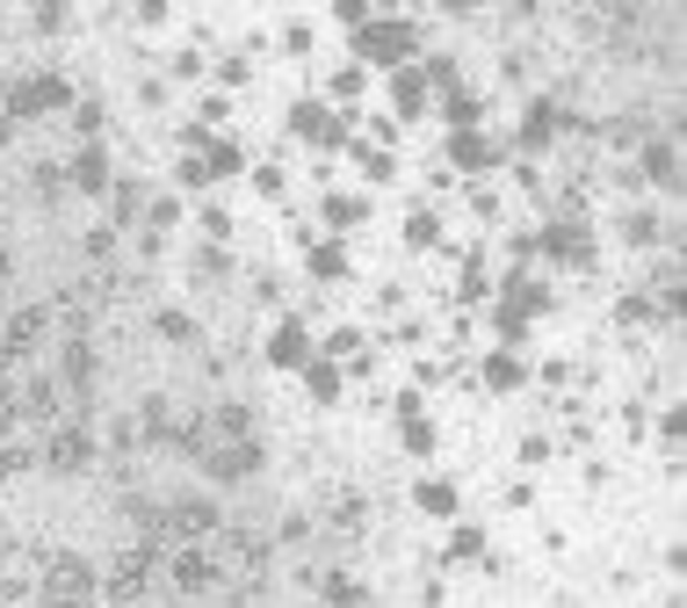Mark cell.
I'll use <instances>...</instances> for the list:
<instances>
[{"label": "cell", "mask_w": 687, "mask_h": 608, "mask_svg": "<svg viewBox=\"0 0 687 608\" xmlns=\"http://www.w3.org/2000/svg\"><path fill=\"white\" fill-rule=\"evenodd\" d=\"M326 218H333V225H355V218H362V203H347V196H333V203H326Z\"/></svg>", "instance_id": "24"}, {"label": "cell", "mask_w": 687, "mask_h": 608, "mask_svg": "<svg viewBox=\"0 0 687 608\" xmlns=\"http://www.w3.org/2000/svg\"><path fill=\"white\" fill-rule=\"evenodd\" d=\"M44 333H52V312H44V305H22V312L8 319V333H0V363H22Z\"/></svg>", "instance_id": "4"}, {"label": "cell", "mask_w": 687, "mask_h": 608, "mask_svg": "<svg viewBox=\"0 0 687 608\" xmlns=\"http://www.w3.org/2000/svg\"><path fill=\"white\" fill-rule=\"evenodd\" d=\"M210 529H218V507H210V500H174L167 507V537H210Z\"/></svg>", "instance_id": "7"}, {"label": "cell", "mask_w": 687, "mask_h": 608, "mask_svg": "<svg viewBox=\"0 0 687 608\" xmlns=\"http://www.w3.org/2000/svg\"><path fill=\"white\" fill-rule=\"evenodd\" d=\"M66 174H73V189H87V196H102V189H109V159H102V145H87V153H80V159H73V167H66Z\"/></svg>", "instance_id": "9"}, {"label": "cell", "mask_w": 687, "mask_h": 608, "mask_svg": "<svg viewBox=\"0 0 687 608\" xmlns=\"http://www.w3.org/2000/svg\"><path fill=\"white\" fill-rule=\"evenodd\" d=\"M224 551H232V565H240L246 579H261V565H268V543H261V537H240V529L224 537Z\"/></svg>", "instance_id": "10"}, {"label": "cell", "mask_w": 687, "mask_h": 608, "mask_svg": "<svg viewBox=\"0 0 687 608\" xmlns=\"http://www.w3.org/2000/svg\"><path fill=\"white\" fill-rule=\"evenodd\" d=\"M87 456H95L87 428H52V450H44V464H52V471H87Z\"/></svg>", "instance_id": "6"}, {"label": "cell", "mask_w": 687, "mask_h": 608, "mask_svg": "<svg viewBox=\"0 0 687 608\" xmlns=\"http://www.w3.org/2000/svg\"><path fill=\"white\" fill-rule=\"evenodd\" d=\"M420 507H428V515H448V507H456V493H448V486H420Z\"/></svg>", "instance_id": "20"}, {"label": "cell", "mask_w": 687, "mask_h": 608, "mask_svg": "<svg viewBox=\"0 0 687 608\" xmlns=\"http://www.w3.org/2000/svg\"><path fill=\"white\" fill-rule=\"evenodd\" d=\"M159 333H167V341H196V319L189 312H159Z\"/></svg>", "instance_id": "17"}, {"label": "cell", "mask_w": 687, "mask_h": 608, "mask_svg": "<svg viewBox=\"0 0 687 608\" xmlns=\"http://www.w3.org/2000/svg\"><path fill=\"white\" fill-rule=\"evenodd\" d=\"M66 384H73V391L95 384V347H87V341H66Z\"/></svg>", "instance_id": "11"}, {"label": "cell", "mask_w": 687, "mask_h": 608, "mask_svg": "<svg viewBox=\"0 0 687 608\" xmlns=\"http://www.w3.org/2000/svg\"><path fill=\"white\" fill-rule=\"evenodd\" d=\"M268 355H275V363H282V369H290V363H304V355H311L304 327H282V333H275V347H268Z\"/></svg>", "instance_id": "12"}, {"label": "cell", "mask_w": 687, "mask_h": 608, "mask_svg": "<svg viewBox=\"0 0 687 608\" xmlns=\"http://www.w3.org/2000/svg\"><path fill=\"white\" fill-rule=\"evenodd\" d=\"M362 515H369V507H362L355 493H333V507H326V521H333V529H362Z\"/></svg>", "instance_id": "13"}, {"label": "cell", "mask_w": 687, "mask_h": 608, "mask_svg": "<svg viewBox=\"0 0 687 608\" xmlns=\"http://www.w3.org/2000/svg\"><path fill=\"white\" fill-rule=\"evenodd\" d=\"M311 268H319V276H347V261H341V246H319V254H311Z\"/></svg>", "instance_id": "21"}, {"label": "cell", "mask_w": 687, "mask_h": 608, "mask_svg": "<svg viewBox=\"0 0 687 608\" xmlns=\"http://www.w3.org/2000/svg\"><path fill=\"white\" fill-rule=\"evenodd\" d=\"M15 471H30V450H22V442H0V478H15Z\"/></svg>", "instance_id": "19"}, {"label": "cell", "mask_w": 687, "mask_h": 608, "mask_svg": "<svg viewBox=\"0 0 687 608\" xmlns=\"http://www.w3.org/2000/svg\"><path fill=\"white\" fill-rule=\"evenodd\" d=\"M0 283H8V246H0Z\"/></svg>", "instance_id": "25"}, {"label": "cell", "mask_w": 687, "mask_h": 608, "mask_svg": "<svg viewBox=\"0 0 687 608\" xmlns=\"http://www.w3.org/2000/svg\"><path fill=\"white\" fill-rule=\"evenodd\" d=\"M398 52H406V30H391V22L369 30V58H398Z\"/></svg>", "instance_id": "14"}, {"label": "cell", "mask_w": 687, "mask_h": 608, "mask_svg": "<svg viewBox=\"0 0 687 608\" xmlns=\"http://www.w3.org/2000/svg\"><path fill=\"white\" fill-rule=\"evenodd\" d=\"M36 594H44V608H87V601H95V573H87V557H73V551L36 557Z\"/></svg>", "instance_id": "1"}, {"label": "cell", "mask_w": 687, "mask_h": 608, "mask_svg": "<svg viewBox=\"0 0 687 608\" xmlns=\"http://www.w3.org/2000/svg\"><path fill=\"white\" fill-rule=\"evenodd\" d=\"M428 102V87H420V73H398V109H420Z\"/></svg>", "instance_id": "18"}, {"label": "cell", "mask_w": 687, "mask_h": 608, "mask_svg": "<svg viewBox=\"0 0 687 608\" xmlns=\"http://www.w3.org/2000/svg\"><path fill=\"white\" fill-rule=\"evenodd\" d=\"M0 102H8V123L15 117H44V109H66V80H58V73H30V80L0 87Z\"/></svg>", "instance_id": "2"}, {"label": "cell", "mask_w": 687, "mask_h": 608, "mask_svg": "<svg viewBox=\"0 0 687 608\" xmlns=\"http://www.w3.org/2000/svg\"><path fill=\"white\" fill-rule=\"evenodd\" d=\"M0 139H8V117H0Z\"/></svg>", "instance_id": "26"}, {"label": "cell", "mask_w": 687, "mask_h": 608, "mask_svg": "<svg viewBox=\"0 0 687 608\" xmlns=\"http://www.w3.org/2000/svg\"><path fill=\"white\" fill-rule=\"evenodd\" d=\"M326 594H333V608H362V587L341 579V573H326Z\"/></svg>", "instance_id": "16"}, {"label": "cell", "mask_w": 687, "mask_h": 608, "mask_svg": "<svg viewBox=\"0 0 687 608\" xmlns=\"http://www.w3.org/2000/svg\"><path fill=\"white\" fill-rule=\"evenodd\" d=\"M246 428H254V413H246V406H218V434L246 442Z\"/></svg>", "instance_id": "15"}, {"label": "cell", "mask_w": 687, "mask_h": 608, "mask_svg": "<svg viewBox=\"0 0 687 608\" xmlns=\"http://www.w3.org/2000/svg\"><path fill=\"white\" fill-rule=\"evenodd\" d=\"M15 413H22V420H52V413H58V384H52V377H30V384L15 391Z\"/></svg>", "instance_id": "8"}, {"label": "cell", "mask_w": 687, "mask_h": 608, "mask_svg": "<svg viewBox=\"0 0 687 608\" xmlns=\"http://www.w3.org/2000/svg\"><path fill=\"white\" fill-rule=\"evenodd\" d=\"M167 573H174V587H181V594H203L210 579H218V565H210V551H196V543H181Z\"/></svg>", "instance_id": "5"}, {"label": "cell", "mask_w": 687, "mask_h": 608, "mask_svg": "<svg viewBox=\"0 0 687 608\" xmlns=\"http://www.w3.org/2000/svg\"><path fill=\"white\" fill-rule=\"evenodd\" d=\"M311 399H341V377H333V369H311Z\"/></svg>", "instance_id": "23"}, {"label": "cell", "mask_w": 687, "mask_h": 608, "mask_svg": "<svg viewBox=\"0 0 687 608\" xmlns=\"http://www.w3.org/2000/svg\"><path fill=\"white\" fill-rule=\"evenodd\" d=\"M145 573H153V551H145V543H131V551H117V565H109L102 594H109L117 608H131L137 594H145Z\"/></svg>", "instance_id": "3"}, {"label": "cell", "mask_w": 687, "mask_h": 608, "mask_svg": "<svg viewBox=\"0 0 687 608\" xmlns=\"http://www.w3.org/2000/svg\"><path fill=\"white\" fill-rule=\"evenodd\" d=\"M406 240H412V246H428V240H434V210H420V218H406Z\"/></svg>", "instance_id": "22"}]
</instances>
